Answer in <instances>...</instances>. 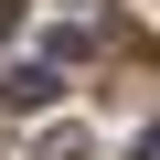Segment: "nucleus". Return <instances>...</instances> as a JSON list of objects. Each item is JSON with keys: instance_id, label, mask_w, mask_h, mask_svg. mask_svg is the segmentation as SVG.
<instances>
[{"instance_id": "nucleus-2", "label": "nucleus", "mask_w": 160, "mask_h": 160, "mask_svg": "<svg viewBox=\"0 0 160 160\" xmlns=\"http://www.w3.org/2000/svg\"><path fill=\"white\" fill-rule=\"evenodd\" d=\"M139 160H160V128H149V139H139Z\"/></svg>"}, {"instance_id": "nucleus-1", "label": "nucleus", "mask_w": 160, "mask_h": 160, "mask_svg": "<svg viewBox=\"0 0 160 160\" xmlns=\"http://www.w3.org/2000/svg\"><path fill=\"white\" fill-rule=\"evenodd\" d=\"M0 96H11L22 118H43V107L64 96V75H53V64H11V75H0Z\"/></svg>"}]
</instances>
